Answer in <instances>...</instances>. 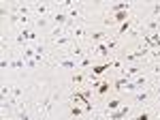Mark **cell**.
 <instances>
[{
	"instance_id": "cell-1",
	"label": "cell",
	"mask_w": 160,
	"mask_h": 120,
	"mask_svg": "<svg viewBox=\"0 0 160 120\" xmlns=\"http://www.w3.org/2000/svg\"><path fill=\"white\" fill-rule=\"evenodd\" d=\"M130 105H135V107H152L154 105V101H156V95H154V88H148V90H139L135 95H128L124 96Z\"/></svg>"
},
{
	"instance_id": "cell-2",
	"label": "cell",
	"mask_w": 160,
	"mask_h": 120,
	"mask_svg": "<svg viewBox=\"0 0 160 120\" xmlns=\"http://www.w3.org/2000/svg\"><path fill=\"white\" fill-rule=\"evenodd\" d=\"M148 73H149V77H152V82L158 84V82H160V62L148 64Z\"/></svg>"
}]
</instances>
